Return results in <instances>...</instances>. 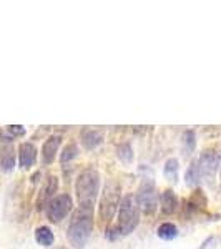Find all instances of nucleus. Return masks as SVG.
<instances>
[{
	"mask_svg": "<svg viewBox=\"0 0 221 249\" xmlns=\"http://www.w3.org/2000/svg\"><path fill=\"white\" fill-rule=\"evenodd\" d=\"M92 228H93V221H92V210H83V208H78V211L75 213L74 219H72L70 226H68L67 238L77 249H82L87 244L88 238H90Z\"/></svg>",
	"mask_w": 221,
	"mask_h": 249,
	"instance_id": "nucleus-2",
	"label": "nucleus"
},
{
	"mask_svg": "<svg viewBox=\"0 0 221 249\" xmlns=\"http://www.w3.org/2000/svg\"><path fill=\"white\" fill-rule=\"evenodd\" d=\"M72 206H74V203H72V198L68 195L55 196V198L47 204L48 219H50L52 223H58V221H62L68 213H70Z\"/></svg>",
	"mask_w": 221,
	"mask_h": 249,
	"instance_id": "nucleus-5",
	"label": "nucleus"
},
{
	"mask_svg": "<svg viewBox=\"0 0 221 249\" xmlns=\"http://www.w3.org/2000/svg\"><path fill=\"white\" fill-rule=\"evenodd\" d=\"M136 224H138V204H136L133 196H125L120 201L118 223H116L115 230H110V232L115 231V239H118L122 236L130 234L136 228Z\"/></svg>",
	"mask_w": 221,
	"mask_h": 249,
	"instance_id": "nucleus-3",
	"label": "nucleus"
},
{
	"mask_svg": "<svg viewBox=\"0 0 221 249\" xmlns=\"http://www.w3.org/2000/svg\"><path fill=\"white\" fill-rule=\"evenodd\" d=\"M198 168L200 173H202V178H213L215 176L216 170H218V156L210 153H204L202 156V160L198 161Z\"/></svg>",
	"mask_w": 221,
	"mask_h": 249,
	"instance_id": "nucleus-7",
	"label": "nucleus"
},
{
	"mask_svg": "<svg viewBox=\"0 0 221 249\" xmlns=\"http://www.w3.org/2000/svg\"><path fill=\"white\" fill-rule=\"evenodd\" d=\"M15 166V151L12 144H3L2 151H0V168L2 171L9 173L14 170Z\"/></svg>",
	"mask_w": 221,
	"mask_h": 249,
	"instance_id": "nucleus-9",
	"label": "nucleus"
},
{
	"mask_svg": "<svg viewBox=\"0 0 221 249\" xmlns=\"http://www.w3.org/2000/svg\"><path fill=\"white\" fill-rule=\"evenodd\" d=\"M176 173H178V161L176 160H168L165 164V176L171 181H176Z\"/></svg>",
	"mask_w": 221,
	"mask_h": 249,
	"instance_id": "nucleus-16",
	"label": "nucleus"
},
{
	"mask_svg": "<svg viewBox=\"0 0 221 249\" xmlns=\"http://www.w3.org/2000/svg\"><path fill=\"white\" fill-rule=\"evenodd\" d=\"M35 239H37V243L40 244V246L43 248H48L54 244V232H52V230L48 226H40L37 228V231H35Z\"/></svg>",
	"mask_w": 221,
	"mask_h": 249,
	"instance_id": "nucleus-12",
	"label": "nucleus"
},
{
	"mask_svg": "<svg viewBox=\"0 0 221 249\" xmlns=\"http://www.w3.org/2000/svg\"><path fill=\"white\" fill-rule=\"evenodd\" d=\"M82 143L87 150H93L102 143V133L96 130H83L82 131Z\"/></svg>",
	"mask_w": 221,
	"mask_h": 249,
	"instance_id": "nucleus-11",
	"label": "nucleus"
},
{
	"mask_svg": "<svg viewBox=\"0 0 221 249\" xmlns=\"http://www.w3.org/2000/svg\"><path fill=\"white\" fill-rule=\"evenodd\" d=\"M186 183L188 186H196V184L200 183V179H202V173H200V168H198V163H193L190 168H188L186 171Z\"/></svg>",
	"mask_w": 221,
	"mask_h": 249,
	"instance_id": "nucleus-15",
	"label": "nucleus"
},
{
	"mask_svg": "<svg viewBox=\"0 0 221 249\" xmlns=\"http://www.w3.org/2000/svg\"><path fill=\"white\" fill-rule=\"evenodd\" d=\"M162 206H163V213L165 214H171L176 208V196L171 190L165 191L162 195Z\"/></svg>",
	"mask_w": 221,
	"mask_h": 249,
	"instance_id": "nucleus-13",
	"label": "nucleus"
},
{
	"mask_svg": "<svg viewBox=\"0 0 221 249\" xmlns=\"http://www.w3.org/2000/svg\"><path fill=\"white\" fill-rule=\"evenodd\" d=\"M120 158L123 160V161H131V158H133V155H131V148L125 144V146L120 148V153H118Z\"/></svg>",
	"mask_w": 221,
	"mask_h": 249,
	"instance_id": "nucleus-20",
	"label": "nucleus"
},
{
	"mask_svg": "<svg viewBox=\"0 0 221 249\" xmlns=\"http://www.w3.org/2000/svg\"><path fill=\"white\" fill-rule=\"evenodd\" d=\"M158 236L165 241H170V239H175L176 236H178V230H176L175 224L171 223H163L162 226L158 228Z\"/></svg>",
	"mask_w": 221,
	"mask_h": 249,
	"instance_id": "nucleus-14",
	"label": "nucleus"
},
{
	"mask_svg": "<svg viewBox=\"0 0 221 249\" xmlns=\"http://www.w3.org/2000/svg\"><path fill=\"white\" fill-rule=\"evenodd\" d=\"M100 191V175L93 168H87L77 178V198L83 210H93L95 199Z\"/></svg>",
	"mask_w": 221,
	"mask_h": 249,
	"instance_id": "nucleus-1",
	"label": "nucleus"
},
{
	"mask_svg": "<svg viewBox=\"0 0 221 249\" xmlns=\"http://www.w3.org/2000/svg\"><path fill=\"white\" fill-rule=\"evenodd\" d=\"M35 158H37V150L32 143H22L18 148V161H20V168L23 170H29L32 164L35 163Z\"/></svg>",
	"mask_w": 221,
	"mask_h": 249,
	"instance_id": "nucleus-8",
	"label": "nucleus"
},
{
	"mask_svg": "<svg viewBox=\"0 0 221 249\" xmlns=\"http://www.w3.org/2000/svg\"><path fill=\"white\" fill-rule=\"evenodd\" d=\"M60 146V136H50L43 144V163L50 164L55 160V155Z\"/></svg>",
	"mask_w": 221,
	"mask_h": 249,
	"instance_id": "nucleus-10",
	"label": "nucleus"
},
{
	"mask_svg": "<svg viewBox=\"0 0 221 249\" xmlns=\"http://www.w3.org/2000/svg\"><path fill=\"white\" fill-rule=\"evenodd\" d=\"M118 204V184L108 181L103 188L100 201V221H110Z\"/></svg>",
	"mask_w": 221,
	"mask_h": 249,
	"instance_id": "nucleus-4",
	"label": "nucleus"
},
{
	"mask_svg": "<svg viewBox=\"0 0 221 249\" xmlns=\"http://www.w3.org/2000/svg\"><path fill=\"white\" fill-rule=\"evenodd\" d=\"M136 204L143 213H151L155 211L156 206V193H155V186L150 181H145L138 190V195L135 198Z\"/></svg>",
	"mask_w": 221,
	"mask_h": 249,
	"instance_id": "nucleus-6",
	"label": "nucleus"
},
{
	"mask_svg": "<svg viewBox=\"0 0 221 249\" xmlns=\"http://www.w3.org/2000/svg\"><path fill=\"white\" fill-rule=\"evenodd\" d=\"M48 181H50V186L47 184V188L43 190V195H42V201H47L48 198H50L52 195H54V191L57 190V178H54V176H50L48 178Z\"/></svg>",
	"mask_w": 221,
	"mask_h": 249,
	"instance_id": "nucleus-18",
	"label": "nucleus"
},
{
	"mask_svg": "<svg viewBox=\"0 0 221 249\" xmlns=\"http://www.w3.org/2000/svg\"><path fill=\"white\" fill-rule=\"evenodd\" d=\"M77 153H78L77 144L70 143V144H67V146L63 148L62 156H60V160H62V163H67V161H70V160H74L75 156H77Z\"/></svg>",
	"mask_w": 221,
	"mask_h": 249,
	"instance_id": "nucleus-17",
	"label": "nucleus"
},
{
	"mask_svg": "<svg viewBox=\"0 0 221 249\" xmlns=\"http://www.w3.org/2000/svg\"><path fill=\"white\" fill-rule=\"evenodd\" d=\"M57 249H67V248H57Z\"/></svg>",
	"mask_w": 221,
	"mask_h": 249,
	"instance_id": "nucleus-21",
	"label": "nucleus"
},
{
	"mask_svg": "<svg viewBox=\"0 0 221 249\" xmlns=\"http://www.w3.org/2000/svg\"><path fill=\"white\" fill-rule=\"evenodd\" d=\"M7 133H10L12 138L14 136H23L25 135V128L20 126V124H10V126H7Z\"/></svg>",
	"mask_w": 221,
	"mask_h": 249,
	"instance_id": "nucleus-19",
	"label": "nucleus"
}]
</instances>
